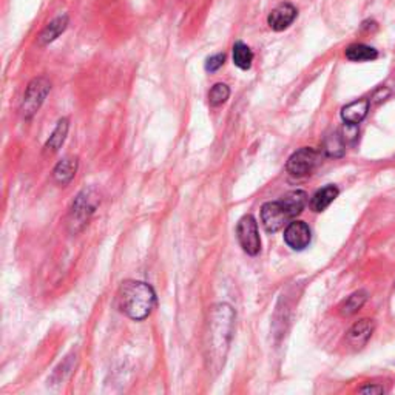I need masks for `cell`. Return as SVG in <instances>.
I'll use <instances>...</instances> for the list:
<instances>
[{"instance_id": "6da1fadb", "label": "cell", "mask_w": 395, "mask_h": 395, "mask_svg": "<svg viewBox=\"0 0 395 395\" xmlns=\"http://www.w3.org/2000/svg\"><path fill=\"white\" fill-rule=\"evenodd\" d=\"M308 204V193L303 190L289 192L278 201H270L261 207V223L269 233L281 230L292 223Z\"/></svg>"}, {"instance_id": "7a4b0ae2", "label": "cell", "mask_w": 395, "mask_h": 395, "mask_svg": "<svg viewBox=\"0 0 395 395\" xmlns=\"http://www.w3.org/2000/svg\"><path fill=\"white\" fill-rule=\"evenodd\" d=\"M235 312L228 304H218L212 309L209 330V360L215 369L224 364L228 343L232 338Z\"/></svg>"}, {"instance_id": "3957f363", "label": "cell", "mask_w": 395, "mask_h": 395, "mask_svg": "<svg viewBox=\"0 0 395 395\" xmlns=\"http://www.w3.org/2000/svg\"><path fill=\"white\" fill-rule=\"evenodd\" d=\"M117 304L122 314L135 321L147 318L156 306L153 287L142 281H124L117 292Z\"/></svg>"}, {"instance_id": "277c9868", "label": "cell", "mask_w": 395, "mask_h": 395, "mask_svg": "<svg viewBox=\"0 0 395 395\" xmlns=\"http://www.w3.org/2000/svg\"><path fill=\"white\" fill-rule=\"evenodd\" d=\"M99 203L101 198L93 189L79 193L72 207L70 226L74 228V230H79V228L87 224V221L90 219V217H92Z\"/></svg>"}, {"instance_id": "5b68a950", "label": "cell", "mask_w": 395, "mask_h": 395, "mask_svg": "<svg viewBox=\"0 0 395 395\" xmlns=\"http://www.w3.org/2000/svg\"><path fill=\"white\" fill-rule=\"evenodd\" d=\"M51 84L47 78H36L30 82L28 88H26L22 107H20V112H22L24 117L30 119L34 115L37 113V110L42 106L45 98L50 93Z\"/></svg>"}, {"instance_id": "8992f818", "label": "cell", "mask_w": 395, "mask_h": 395, "mask_svg": "<svg viewBox=\"0 0 395 395\" xmlns=\"http://www.w3.org/2000/svg\"><path fill=\"white\" fill-rule=\"evenodd\" d=\"M237 237L239 244L247 255H258L261 251V238L258 232V223L252 215H246L239 219L237 226Z\"/></svg>"}, {"instance_id": "52a82bcc", "label": "cell", "mask_w": 395, "mask_h": 395, "mask_svg": "<svg viewBox=\"0 0 395 395\" xmlns=\"http://www.w3.org/2000/svg\"><path fill=\"white\" fill-rule=\"evenodd\" d=\"M318 164L317 150L310 147H303L296 150L295 153L289 158L286 169L292 176H306L314 171Z\"/></svg>"}, {"instance_id": "ba28073f", "label": "cell", "mask_w": 395, "mask_h": 395, "mask_svg": "<svg viewBox=\"0 0 395 395\" xmlns=\"http://www.w3.org/2000/svg\"><path fill=\"white\" fill-rule=\"evenodd\" d=\"M312 239V232L306 223L303 221H292L286 226L284 230V241L294 251H304Z\"/></svg>"}, {"instance_id": "9c48e42d", "label": "cell", "mask_w": 395, "mask_h": 395, "mask_svg": "<svg viewBox=\"0 0 395 395\" xmlns=\"http://www.w3.org/2000/svg\"><path fill=\"white\" fill-rule=\"evenodd\" d=\"M298 11L292 3H281L270 12L267 24L274 31H284L294 24Z\"/></svg>"}, {"instance_id": "30bf717a", "label": "cell", "mask_w": 395, "mask_h": 395, "mask_svg": "<svg viewBox=\"0 0 395 395\" xmlns=\"http://www.w3.org/2000/svg\"><path fill=\"white\" fill-rule=\"evenodd\" d=\"M373 328H376V326H373L372 320H367V318L360 320L348 330V334H346V342H348L352 349H362L372 337Z\"/></svg>"}, {"instance_id": "8fae6325", "label": "cell", "mask_w": 395, "mask_h": 395, "mask_svg": "<svg viewBox=\"0 0 395 395\" xmlns=\"http://www.w3.org/2000/svg\"><path fill=\"white\" fill-rule=\"evenodd\" d=\"M369 106H371L369 99L353 101V102L348 103L346 107H343L342 119L344 121V124H355V126H358V124L362 122L367 116V112H369Z\"/></svg>"}, {"instance_id": "7c38bea8", "label": "cell", "mask_w": 395, "mask_h": 395, "mask_svg": "<svg viewBox=\"0 0 395 395\" xmlns=\"http://www.w3.org/2000/svg\"><path fill=\"white\" fill-rule=\"evenodd\" d=\"M339 190L335 185H326L321 190H318L310 199V209L314 212H324L328 207L337 199Z\"/></svg>"}, {"instance_id": "4fadbf2b", "label": "cell", "mask_w": 395, "mask_h": 395, "mask_svg": "<svg viewBox=\"0 0 395 395\" xmlns=\"http://www.w3.org/2000/svg\"><path fill=\"white\" fill-rule=\"evenodd\" d=\"M76 170H78V161L74 158H65L54 167L53 178L54 181L60 185H67L72 183V179L76 175Z\"/></svg>"}, {"instance_id": "5bb4252c", "label": "cell", "mask_w": 395, "mask_h": 395, "mask_svg": "<svg viewBox=\"0 0 395 395\" xmlns=\"http://www.w3.org/2000/svg\"><path fill=\"white\" fill-rule=\"evenodd\" d=\"M68 25V17L67 16H59L53 20V22L47 26V28L40 33L39 36V44L40 45H48L56 40L62 33L67 30Z\"/></svg>"}, {"instance_id": "9a60e30c", "label": "cell", "mask_w": 395, "mask_h": 395, "mask_svg": "<svg viewBox=\"0 0 395 395\" xmlns=\"http://www.w3.org/2000/svg\"><path fill=\"white\" fill-rule=\"evenodd\" d=\"M346 58L352 62H369L378 58V51L369 45L353 44L346 50Z\"/></svg>"}, {"instance_id": "2e32d148", "label": "cell", "mask_w": 395, "mask_h": 395, "mask_svg": "<svg viewBox=\"0 0 395 395\" xmlns=\"http://www.w3.org/2000/svg\"><path fill=\"white\" fill-rule=\"evenodd\" d=\"M68 133V119H60L58 127L54 128L53 135L50 136V140L45 144V153H56V151L62 147V144L65 142V137Z\"/></svg>"}, {"instance_id": "e0dca14e", "label": "cell", "mask_w": 395, "mask_h": 395, "mask_svg": "<svg viewBox=\"0 0 395 395\" xmlns=\"http://www.w3.org/2000/svg\"><path fill=\"white\" fill-rule=\"evenodd\" d=\"M367 300V294L364 290H358V292L352 294L351 296H348V300H344L342 306H339V314L344 317L353 315L355 312H358L360 309L363 308V304Z\"/></svg>"}, {"instance_id": "ac0fdd59", "label": "cell", "mask_w": 395, "mask_h": 395, "mask_svg": "<svg viewBox=\"0 0 395 395\" xmlns=\"http://www.w3.org/2000/svg\"><path fill=\"white\" fill-rule=\"evenodd\" d=\"M253 53L246 44L237 42L233 45V64L241 70H249L252 67Z\"/></svg>"}, {"instance_id": "d6986e66", "label": "cell", "mask_w": 395, "mask_h": 395, "mask_svg": "<svg viewBox=\"0 0 395 395\" xmlns=\"http://www.w3.org/2000/svg\"><path fill=\"white\" fill-rule=\"evenodd\" d=\"M344 149H346V144H344L342 133H339V131H335V133H332L326 137L324 151L328 156H330V158L342 156L344 153Z\"/></svg>"}, {"instance_id": "ffe728a7", "label": "cell", "mask_w": 395, "mask_h": 395, "mask_svg": "<svg viewBox=\"0 0 395 395\" xmlns=\"http://www.w3.org/2000/svg\"><path fill=\"white\" fill-rule=\"evenodd\" d=\"M228 96H230V88H228L226 84L213 85L210 90V93H209L210 106H213V107L223 106V103L228 99Z\"/></svg>"}, {"instance_id": "44dd1931", "label": "cell", "mask_w": 395, "mask_h": 395, "mask_svg": "<svg viewBox=\"0 0 395 395\" xmlns=\"http://www.w3.org/2000/svg\"><path fill=\"white\" fill-rule=\"evenodd\" d=\"M339 133H342L344 144H352L358 136V126H355V124H344V127Z\"/></svg>"}, {"instance_id": "7402d4cb", "label": "cell", "mask_w": 395, "mask_h": 395, "mask_svg": "<svg viewBox=\"0 0 395 395\" xmlns=\"http://www.w3.org/2000/svg\"><path fill=\"white\" fill-rule=\"evenodd\" d=\"M224 60H226V56L224 54H215V56L209 58L205 62V70L207 72H210V73H215V72H218L221 67L224 65Z\"/></svg>"}, {"instance_id": "603a6c76", "label": "cell", "mask_w": 395, "mask_h": 395, "mask_svg": "<svg viewBox=\"0 0 395 395\" xmlns=\"http://www.w3.org/2000/svg\"><path fill=\"white\" fill-rule=\"evenodd\" d=\"M358 392H362V394H383L385 389H383V386H364V387H360Z\"/></svg>"}]
</instances>
